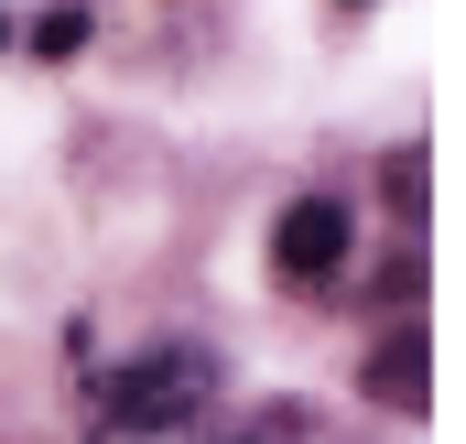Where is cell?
Instances as JSON below:
<instances>
[{"mask_svg": "<svg viewBox=\"0 0 466 444\" xmlns=\"http://www.w3.org/2000/svg\"><path fill=\"white\" fill-rule=\"evenodd\" d=\"M218 401V358L207 347H152L119 379H98V444H174Z\"/></svg>", "mask_w": 466, "mask_h": 444, "instance_id": "obj_1", "label": "cell"}, {"mask_svg": "<svg viewBox=\"0 0 466 444\" xmlns=\"http://www.w3.org/2000/svg\"><path fill=\"white\" fill-rule=\"evenodd\" d=\"M337 260H348V207L337 196H293L282 227H271V271L282 282H337Z\"/></svg>", "mask_w": 466, "mask_h": 444, "instance_id": "obj_2", "label": "cell"}, {"mask_svg": "<svg viewBox=\"0 0 466 444\" xmlns=\"http://www.w3.org/2000/svg\"><path fill=\"white\" fill-rule=\"evenodd\" d=\"M423 390H434L423 336H380V347H369V401H380V412H423Z\"/></svg>", "mask_w": 466, "mask_h": 444, "instance_id": "obj_3", "label": "cell"}, {"mask_svg": "<svg viewBox=\"0 0 466 444\" xmlns=\"http://www.w3.org/2000/svg\"><path fill=\"white\" fill-rule=\"evenodd\" d=\"M76 44H87V11H76V0H55V11L33 22V55H55V66H66Z\"/></svg>", "mask_w": 466, "mask_h": 444, "instance_id": "obj_4", "label": "cell"}, {"mask_svg": "<svg viewBox=\"0 0 466 444\" xmlns=\"http://www.w3.org/2000/svg\"><path fill=\"white\" fill-rule=\"evenodd\" d=\"M0 44H11V22H0Z\"/></svg>", "mask_w": 466, "mask_h": 444, "instance_id": "obj_5", "label": "cell"}]
</instances>
